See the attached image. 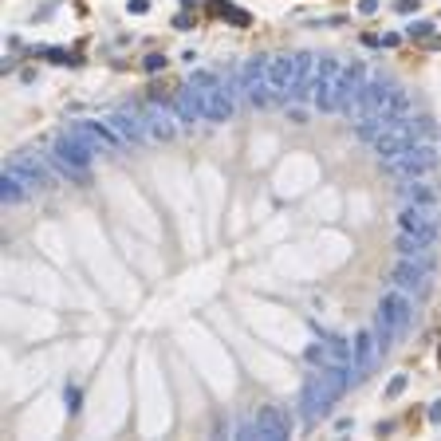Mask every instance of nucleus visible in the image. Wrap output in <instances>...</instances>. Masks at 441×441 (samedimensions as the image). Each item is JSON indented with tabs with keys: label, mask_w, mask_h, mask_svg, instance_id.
I'll list each match as a JSON object with an SVG mask.
<instances>
[{
	"label": "nucleus",
	"mask_w": 441,
	"mask_h": 441,
	"mask_svg": "<svg viewBox=\"0 0 441 441\" xmlns=\"http://www.w3.org/2000/svg\"><path fill=\"white\" fill-rule=\"evenodd\" d=\"M355 110V119H406L410 114V95L390 79V75H371V79L362 83V91L355 95V103L347 107V114Z\"/></svg>",
	"instance_id": "obj_1"
},
{
	"label": "nucleus",
	"mask_w": 441,
	"mask_h": 441,
	"mask_svg": "<svg viewBox=\"0 0 441 441\" xmlns=\"http://www.w3.org/2000/svg\"><path fill=\"white\" fill-rule=\"evenodd\" d=\"M414 320V300L410 291L390 288L386 296L379 300V320H374V339H379V351H390V343L398 331H406Z\"/></svg>",
	"instance_id": "obj_2"
},
{
	"label": "nucleus",
	"mask_w": 441,
	"mask_h": 441,
	"mask_svg": "<svg viewBox=\"0 0 441 441\" xmlns=\"http://www.w3.org/2000/svg\"><path fill=\"white\" fill-rule=\"evenodd\" d=\"M95 154L99 150L79 131H67L51 142V166L71 181H87V170H91V162H95Z\"/></svg>",
	"instance_id": "obj_3"
},
{
	"label": "nucleus",
	"mask_w": 441,
	"mask_h": 441,
	"mask_svg": "<svg viewBox=\"0 0 441 441\" xmlns=\"http://www.w3.org/2000/svg\"><path fill=\"white\" fill-rule=\"evenodd\" d=\"M241 437H261V441H284L291 437V414L280 406H261L252 421L241 426Z\"/></svg>",
	"instance_id": "obj_4"
},
{
	"label": "nucleus",
	"mask_w": 441,
	"mask_h": 441,
	"mask_svg": "<svg viewBox=\"0 0 441 441\" xmlns=\"http://www.w3.org/2000/svg\"><path fill=\"white\" fill-rule=\"evenodd\" d=\"M371 79L367 75V67H362L359 60H351V63H343L339 67V75H335V83H331V95H327V103H323L320 110H347L355 103V95L362 91V83Z\"/></svg>",
	"instance_id": "obj_5"
},
{
	"label": "nucleus",
	"mask_w": 441,
	"mask_h": 441,
	"mask_svg": "<svg viewBox=\"0 0 441 441\" xmlns=\"http://www.w3.org/2000/svg\"><path fill=\"white\" fill-rule=\"evenodd\" d=\"M335 398H339V394L327 386V379H323V374H311V379L303 382V390H300V418L303 421L327 418V410L335 406Z\"/></svg>",
	"instance_id": "obj_6"
},
{
	"label": "nucleus",
	"mask_w": 441,
	"mask_h": 441,
	"mask_svg": "<svg viewBox=\"0 0 441 441\" xmlns=\"http://www.w3.org/2000/svg\"><path fill=\"white\" fill-rule=\"evenodd\" d=\"M390 166V173H398V178H426V173L437 166V146L433 142H414L406 154H398L394 162H386Z\"/></svg>",
	"instance_id": "obj_7"
},
{
	"label": "nucleus",
	"mask_w": 441,
	"mask_h": 441,
	"mask_svg": "<svg viewBox=\"0 0 441 441\" xmlns=\"http://www.w3.org/2000/svg\"><path fill=\"white\" fill-rule=\"evenodd\" d=\"M75 131H79L99 154H119V150H126V146H131V142H126L119 131H114V126H110V119H83V122H75Z\"/></svg>",
	"instance_id": "obj_8"
},
{
	"label": "nucleus",
	"mask_w": 441,
	"mask_h": 441,
	"mask_svg": "<svg viewBox=\"0 0 441 441\" xmlns=\"http://www.w3.org/2000/svg\"><path fill=\"white\" fill-rule=\"evenodd\" d=\"M430 272H433V256L430 261H410V256H402L394 264V288L410 291V296H426L430 291Z\"/></svg>",
	"instance_id": "obj_9"
},
{
	"label": "nucleus",
	"mask_w": 441,
	"mask_h": 441,
	"mask_svg": "<svg viewBox=\"0 0 441 441\" xmlns=\"http://www.w3.org/2000/svg\"><path fill=\"white\" fill-rule=\"evenodd\" d=\"M398 229L402 232H414V237H426V241H433V244H437V237H441L437 213H433L430 205H402Z\"/></svg>",
	"instance_id": "obj_10"
},
{
	"label": "nucleus",
	"mask_w": 441,
	"mask_h": 441,
	"mask_svg": "<svg viewBox=\"0 0 441 441\" xmlns=\"http://www.w3.org/2000/svg\"><path fill=\"white\" fill-rule=\"evenodd\" d=\"M268 87L276 91V103L291 99V87H296V55H268Z\"/></svg>",
	"instance_id": "obj_11"
},
{
	"label": "nucleus",
	"mask_w": 441,
	"mask_h": 441,
	"mask_svg": "<svg viewBox=\"0 0 441 441\" xmlns=\"http://www.w3.org/2000/svg\"><path fill=\"white\" fill-rule=\"evenodd\" d=\"M201 99H205V122H225V119H232V110H237V91H232L229 83L205 87Z\"/></svg>",
	"instance_id": "obj_12"
},
{
	"label": "nucleus",
	"mask_w": 441,
	"mask_h": 441,
	"mask_svg": "<svg viewBox=\"0 0 441 441\" xmlns=\"http://www.w3.org/2000/svg\"><path fill=\"white\" fill-rule=\"evenodd\" d=\"M170 107H173V119H178L181 126H193L197 119H205V99H201V91L193 87V83H190L185 91H178V95H173Z\"/></svg>",
	"instance_id": "obj_13"
},
{
	"label": "nucleus",
	"mask_w": 441,
	"mask_h": 441,
	"mask_svg": "<svg viewBox=\"0 0 441 441\" xmlns=\"http://www.w3.org/2000/svg\"><path fill=\"white\" fill-rule=\"evenodd\" d=\"M343 63L335 60V55H320L315 60V75H311V99H315V107H323L331 95V83H335V75H339Z\"/></svg>",
	"instance_id": "obj_14"
},
{
	"label": "nucleus",
	"mask_w": 441,
	"mask_h": 441,
	"mask_svg": "<svg viewBox=\"0 0 441 441\" xmlns=\"http://www.w3.org/2000/svg\"><path fill=\"white\" fill-rule=\"evenodd\" d=\"M8 170H16L24 181H28L32 190H44V185H51V173H48V166H44L36 154H16V158L8 162Z\"/></svg>",
	"instance_id": "obj_15"
},
{
	"label": "nucleus",
	"mask_w": 441,
	"mask_h": 441,
	"mask_svg": "<svg viewBox=\"0 0 441 441\" xmlns=\"http://www.w3.org/2000/svg\"><path fill=\"white\" fill-rule=\"evenodd\" d=\"M142 122H146V138H154V142H170L178 134V119H170L158 103L150 110H142Z\"/></svg>",
	"instance_id": "obj_16"
},
{
	"label": "nucleus",
	"mask_w": 441,
	"mask_h": 441,
	"mask_svg": "<svg viewBox=\"0 0 441 441\" xmlns=\"http://www.w3.org/2000/svg\"><path fill=\"white\" fill-rule=\"evenodd\" d=\"M374 351H379L374 331H362V335H355V351H351V374H355V382L362 379V371H367V367H371Z\"/></svg>",
	"instance_id": "obj_17"
},
{
	"label": "nucleus",
	"mask_w": 441,
	"mask_h": 441,
	"mask_svg": "<svg viewBox=\"0 0 441 441\" xmlns=\"http://www.w3.org/2000/svg\"><path fill=\"white\" fill-rule=\"evenodd\" d=\"M315 60H320V55H311V51H296V87H291V99H308L311 95Z\"/></svg>",
	"instance_id": "obj_18"
},
{
	"label": "nucleus",
	"mask_w": 441,
	"mask_h": 441,
	"mask_svg": "<svg viewBox=\"0 0 441 441\" xmlns=\"http://www.w3.org/2000/svg\"><path fill=\"white\" fill-rule=\"evenodd\" d=\"M110 126H114L126 142L146 138V122H142V114H134V110H114V114H110Z\"/></svg>",
	"instance_id": "obj_19"
},
{
	"label": "nucleus",
	"mask_w": 441,
	"mask_h": 441,
	"mask_svg": "<svg viewBox=\"0 0 441 441\" xmlns=\"http://www.w3.org/2000/svg\"><path fill=\"white\" fill-rule=\"evenodd\" d=\"M394 249H398V256H410V261H430V256H433V241L414 237V232H402V229H398Z\"/></svg>",
	"instance_id": "obj_20"
},
{
	"label": "nucleus",
	"mask_w": 441,
	"mask_h": 441,
	"mask_svg": "<svg viewBox=\"0 0 441 441\" xmlns=\"http://www.w3.org/2000/svg\"><path fill=\"white\" fill-rule=\"evenodd\" d=\"M28 181L20 178V173L16 170H4V178H0V201H4V205H16V201H24L28 197Z\"/></svg>",
	"instance_id": "obj_21"
},
{
	"label": "nucleus",
	"mask_w": 441,
	"mask_h": 441,
	"mask_svg": "<svg viewBox=\"0 0 441 441\" xmlns=\"http://www.w3.org/2000/svg\"><path fill=\"white\" fill-rule=\"evenodd\" d=\"M315 327V323H311ZM315 335L323 339V347H327V355H331V362H351V351H355V343H347L343 335H331V331H323V327H315Z\"/></svg>",
	"instance_id": "obj_22"
},
{
	"label": "nucleus",
	"mask_w": 441,
	"mask_h": 441,
	"mask_svg": "<svg viewBox=\"0 0 441 441\" xmlns=\"http://www.w3.org/2000/svg\"><path fill=\"white\" fill-rule=\"evenodd\" d=\"M402 197H406V205H430V209L437 205V193H433L421 178H410V181H406V185H402Z\"/></svg>",
	"instance_id": "obj_23"
},
{
	"label": "nucleus",
	"mask_w": 441,
	"mask_h": 441,
	"mask_svg": "<svg viewBox=\"0 0 441 441\" xmlns=\"http://www.w3.org/2000/svg\"><path fill=\"white\" fill-rule=\"evenodd\" d=\"M303 359H308L311 367H327V362H331V355H327V347H323V339H320V343H311L308 351H303Z\"/></svg>",
	"instance_id": "obj_24"
},
{
	"label": "nucleus",
	"mask_w": 441,
	"mask_h": 441,
	"mask_svg": "<svg viewBox=\"0 0 441 441\" xmlns=\"http://www.w3.org/2000/svg\"><path fill=\"white\" fill-rule=\"evenodd\" d=\"M193 87H197V91H205V87H217V83H220V75H213V71H197V75H193Z\"/></svg>",
	"instance_id": "obj_25"
},
{
	"label": "nucleus",
	"mask_w": 441,
	"mask_h": 441,
	"mask_svg": "<svg viewBox=\"0 0 441 441\" xmlns=\"http://www.w3.org/2000/svg\"><path fill=\"white\" fill-rule=\"evenodd\" d=\"M402 390H406V374H394L390 386H386V398H398Z\"/></svg>",
	"instance_id": "obj_26"
},
{
	"label": "nucleus",
	"mask_w": 441,
	"mask_h": 441,
	"mask_svg": "<svg viewBox=\"0 0 441 441\" xmlns=\"http://www.w3.org/2000/svg\"><path fill=\"white\" fill-rule=\"evenodd\" d=\"M142 67H146V71H162V67H166V60H162L158 51H150V55L142 60Z\"/></svg>",
	"instance_id": "obj_27"
},
{
	"label": "nucleus",
	"mask_w": 441,
	"mask_h": 441,
	"mask_svg": "<svg viewBox=\"0 0 441 441\" xmlns=\"http://www.w3.org/2000/svg\"><path fill=\"white\" fill-rule=\"evenodd\" d=\"M63 398H67V410H71V414L79 410V390H75V386H71V390H63Z\"/></svg>",
	"instance_id": "obj_28"
},
{
	"label": "nucleus",
	"mask_w": 441,
	"mask_h": 441,
	"mask_svg": "<svg viewBox=\"0 0 441 441\" xmlns=\"http://www.w3.org/2000/svg\"><path fill=\"white\" fill-rule=\"evenodd\" d=\"M288 119H291V122H300V126H303V122H308V110H300V107H291V110H288Z\"/></svg>",
	"instance_id": "obj_29"
},
{
	"label": "nucleus",
	"mask_w": 441,
	"mask_h": 441,
	"mask_svg": "<svg viewBox=\"0 0 441 441\" xmlns=\"http://www.w3.org/2000/svg\"><path fill=\"white\" fill-rule=\"evenodd\" d=\"M359 12H367V16H371V12H379V0H359Z\"/></svg>",
	"instance_id": "obj_30"
},
{
	"label": "nucleus",
	"mask_w": 441,
	"mask_h": 441,
	"mask_svg": "<svg viewBox=\"0 0 441 441\" xmlns=\"http://www.w3.org/2000/svg\"><path fill=\"white\" fill-rule=\"evenodd\" d=\"M430 421H441V398H437V402H433V406H430Z\"/></svg>",
	"instance_id": "obj_31"
}]
</instances>
